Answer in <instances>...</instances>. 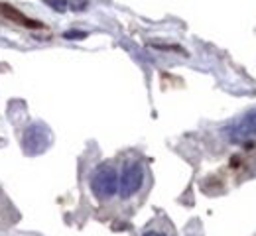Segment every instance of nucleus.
<instances>
[{
	"label": "nucleus",
	"instance_id": "obj_1",
	"mask_svg": "<svg viewBox=\"0 0 256 236\" xmlns=\"http://www.w3.org/2000/svg\"><path fill=\"white\" fill-rule=\"evenodd\" d=\"M91 191L96 199L104 201L118 193V173L108 164H102L93 171L91 177Z\"/></svg>",
	"mask_w": 256,
	"mask_h": 236
},
{
	"label": "nucleus",
	"instance_id": "obj_2",
	"mask_svg": "<svg viewBox=\"0 0 256 236\" xmlns=\"http://www.w3.org/2000/svg\"><path fill=\"white\" fill-rule=\"evenodd\" d=\"M52 144V132L48 130L46 124H32L24 130L22 134V150L28 156H38L42 152H46Z\"/></svg>",
	"mask_w": 256,
	"mask_h": 236
},
{
	"label": "nucleus",
	"instance_id": "obj_3",
	"mask_svg": "<svg viewBox=\"0 0 256 236\" xmlns=\"http://www.w3.org/2000/svg\"><path fill=\"white\" fill-rule=\"evenodd\" d=\"M144 183V168L140 162H128L118 179V195L122 199L134 197Z\"/></svg>",
	"mask_w": 256,
	"mask_h": 236
},
{
	"label": "nucleus",
	"instance_id": "obj_4",
	"mask_svg": "<svg viewBox=\"0 0 256 236\" xmlns=\"http://www.w3.org/2000/svg\"><path fill=\"white\" fill-rule=\"evenodd\" d=\"M228 136L234 144H240V142H246L250 138L256 136V108L250 110L248 114H244L230 130H228Z\"/></svg>",
	"mask_w": 256,
	"mask_h": 236
},
{
	"label": "nucleus",
	"instance_id": "obj_5",
	"mask_svg": "<svg viewBox=\"0 0 256 236\" xmlns=\"http://www.w3.org/2000/svg\"><path fill=\"white\" fill-rule=\"evenodd\" d=\"M46 4H50L52 8H56L58 12H64L67 8V0H46Z\"/></svg>",
	"mask_w": 256,
	"mask_h": 236
},
{
	"label": "nucleus",
	"instance_id": "obj_6",
	"mask_svg": "<svg viewBox=\"0 0 256 236\" xmlns=\"http://www.w3.org/2000/svg\"><path fill=\"white\" fill-rule=\"evenodd\" d=\"M65 37H67V39H81V37H87V34H85V32H77V30H73V32H67Z\"/></svg>",
	"mask_w": 256,
	"mask_h": 236
},
{
	"label": "nucleus",
	"instance_id": "obj_7",
	"mask_svg": "<svg viewBox=\"0 0 256 236\" xmlns=\"http://www.w3.org/2000/svg\"><path fill=\"white\" fill-rule=\"evenodd\" d=\"M71 6H73L75 10H79V8H85V6H87V2H85V0H81V2H77V0H71Z\"/></svg>",
	"mask_w": 256,
	"mask_h": 236
},
{
	"label": "nucleus",
	"instance_id": "obj_8",
	"mask_svg": "<svg viewBox=\"0 0 256 236\" xmlns=\"http://www.w3.org/2000/svg\"><path fill=\"white\" fill-rule=\"evenodd\" d=\"M142 236H166L164 233H158V231H148V233H144Z\"/></svg>",
	"mask_w": 256,
	"mask_h": 236
}]
</instances>
